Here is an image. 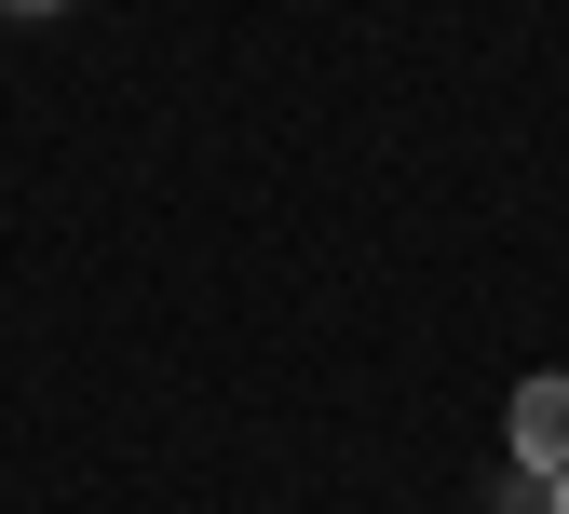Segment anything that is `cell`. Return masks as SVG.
<instances>
[{"mask_svg": "<svg viewBox=\"0 0 569 514\" xmlns=\"http://www.w3.org/2000/svg\"><path fill=\"white\" fill-rule=\"evenodd\" d=\"M516 461H529L542 487L569 474V380H529V393H516Z\"/></svg>", "mask_w": 569, "mask_h": 514, "instance_id": "cell-1", "label": "cell"}, {"mask_svg": "<svg viewBox=\"0 0 569 514\" xmlns=\"http://www.w3.org/2000/svg\"><path fill=\"white\" fill-rule=\"evenodd\" d=\"M556 514H569V474H556Z\"/></svg>", "mask_w": 569, "mask_h": 514, "instance_id": "cell-3", "label": "cell"}, {"mask_svg": "<svg viewBox=\"0 0 569 514\" xmlns=\"http://www.w3.org/2000/svg\"><path fill=\"white\" fill-rule=\"evenodd\" d=\"M0 14H68V0H0Z\"/></svg>", "mask_w": 569, "mask_h": 514, "instance_id": "cell-2", "label": "cell"}]
</instances>
